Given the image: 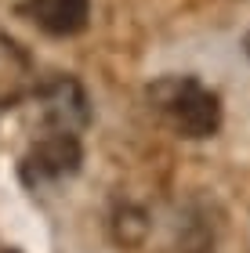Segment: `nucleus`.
Returning a JSON list of instances; mask_svg holds the SVG:
<instances>
[{
    "label": "nucleus",
    "mask_w": 250,
    "mask_h": 253,
    "mask_svg": "<svg viewBox=\"0 0 250 253\" xmlns=\"http://www.w3.org/2000/svg\"><path fill=\"white\" fill-rule=\"evenodd\" d=\"M149 109L185 141H203L221 130V98L200 76H160L145 87Z\"/></svg>",
    "instance_id": "1"
},
{
    "label": "nucleus",
    "mask_w": 250,
    "mask_h": 253,
    "mask_svg": "<svg viewBox=\"0 0 250 253\" xmlns=\"http://www.w3.org/2000/svg\"><path fill=\"white\" fill-rule=\"evenodd\" d=\"M80 137L76 130H65V126H51V134L37 141V148L26 156L22 163V177L26 185H44V181H62L80 170Z\"/></svg>",
    "instance_id": "2"
},
{
    "label": "nucleus",
    "mask_w": 250,
    "mask_h": 253,
    "mask_svg": "<svg viewBox=\"0 0 250 253\" xmlns=\"http://www.w3.org/2000/svg\"><path fill=\"white\" fill-rule=\"evenodd\" d=\"M33 84L29 54L18 47L7 33H0V109H11Z\"/></svg>",
    "instance_id": "3"
},
{
    "label": "nucleus",
    "mask_w": 250,
    "mask_h": 253,
    "mask_svg": "<svg viewBox=\"0 0 250 253\" xmlns=\"http://www.w3.org/2000/svg\"><path fill=\"white\" fill-rule=\"evenodd\" d=\"M33 18L54 37H73L87 26L91 0H29Z\"/></svg>",
    "instance_id": "4"
},
{
    "label": "nucleus",
    "mask_w": 250,
    "mask_h": 253,
    "mask_svg": "<svg viewBox=\"0 0 250 253\" xmlns=\"http://www.w3.org/2000/svg\"><path fill=\"white\" fill-rule=\"evenodd\" d=\"M243 51H247V58H250V33L243 37Z\"/></svg>",
    "instance_id": "5"
}]
</instances>
